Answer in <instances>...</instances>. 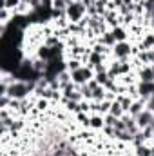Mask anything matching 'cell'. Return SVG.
I'll list each match as a JSON object with an SVG mask.
<instances>
[{"instance_id":"cell-1","label":"cell","mask_w":154,"mask_h":156,"mask_svg":"<svg viewBox=\"0 0 154 156\" xmlns=\"http://www.w3.org/2000/svg\"><path fill=\"white\" fill-rule=\"evenodd\" d=\"M85 5L82 4V2H71L69 5H67V9H65V15H67V18L71 20V22H80L82 20V16L85 15Z\"/></svg>"},{"instance_id":"cell-2","label":"cell","mask_w":154,"mask_h":156,"mask_svg":"<svg viewBox=\"0 0 154 156\" xmlns=\"http://www.w3.org/2000/svg\"><path fill=\"white\" fill-rule=\"evenodd\" d=\"M71 78H73L75 83L83 85V83H87L89 80H93V71H91V69H85V67H80V69H76V71L71 73Z\"/></svg>"},{"instance_id":"cell-3","label":"cell","mask_w":154,"mask_h":156,"mask_svg":"<svg viewBox=\"0 0 154 156\" xmlns=\"http://www.w3.org/2000/svg\"><path fill=\"white\" fill-rule=\"evenodd\" d=\"M152 120H154V113H152V111L143 109V111L136 116V123H138V127H140V129H145V127L152 125Z\"/></svg>"},{"instance_id":"cell-4","label":"cell","mask_w":154,"mask_h":156,"mask_svg":"<svg viewBox=\"0 0 154 156\" xmlns=\"http://www.w3.org/2000/svg\"><path fill=\"white\" fill-rule=\"evenodd\" d=\"M138 94L143 100H149L154 94V82H140L138 85Z\"/></svg>"},{"instance_id":"cell-5","label":"cell","mask_w":154,"mask_h":156,"mask_svg":"<svg viewBox=\"0 0 154 156\" xmlns=\"http://www.w3.org/2000/svg\"><path fill=\"white\" fill-rule=\"evenodd\" d=\"M114 55H116V58H121V60H125V58L131 55V44H127V42H116V45H114Z\"/></svg>"},{"instance_id":"cell-6","label":"cell","mask_w":154,"mask_h":156,"mask_svg":"<svg viewBox=\"0 0 154 156\" xmlns=\"http://www.w3.org/2000/svg\"><path fill=\"white\" fill-rule=\"evenodd\" d=\"M143 104H145V100H143V98H140L138 102H132V104H131V109H129L131 116H134V118L138 116V115L143 111Z\"/></svg>"},{"instance_id":"cell-7","label":"cell","mask_w":154,"mask_h":156,"mask_svg":"<svg viewBox=\"0 0 154 156\" xmlns=\"http://www.w3.org/2000/svg\"><path fill=\"white\" fill-rule=\"evenodd\" d=\"M138 58H140L142 62H145V64H154V49H145V51H142Z\"/></svg>"},{"instance_id":"cell-8","label":"cell","mask_w":154,"mask_h":156,"mask_svg":"<svg viewBox=\"0 0 154 156\" xmlns=\"http://www.w3.org/2000/svg\"><path fill=\"white\" fill-rule=\"evenodd\" d=\"M140 78H142V82H154V73L151 69V66L140 71Z\"/></svg>"},{"instance_id":"cell-9","label":"cell","mask_w":154,"mask_h":156,"mask_svg":"<svg viewBox=\"0 0 154 156\" xmlns=\"http://www.w3.org/2000/svg\"><path fill=\"white\" fill-rule=\"evenodd\" d=\"M56 80H58V83H60V87H65L67 83H71V75L67 73V71H62L58 76H56Z\"/></svg>"},{"instance_id":"cell-10","label":"cell","mask_w":154,"mask_h":156,"mask_svg":"<svg viewBox=\"0 0 154 156\" xmlns=\"http://www.w3.org/2000/svg\"><path fill=\"white\" fill-rule=\"evenodd\" d=\"M111 115H114V116L121 118L123 116V107H121V104L116 100V102H113V105H111V111H109Z\"/></svg>"},{"instance_id":"cell-11","label":"cell","mask_w":154,"mask_h":156,"mask_svg":"<svg viewBox=\"0 0 154 156\" xmlns=\"http://www.w3.org/2000/svg\"><path fill=\"white\" fill-rule=\"evenodd\" d=\"M89 125L91 127H94V129H100V127H103L105 125V120L100 116V115H96V116H93L89 120Z\"/></svg>"},{"instance_id":"cell-12","label":"cell","mask_w":154,"mask_h":156,"mask_svg":"<svg viewBox=\"0 0 154 156\" xmlns=\"http://www.w3.org/2000/svg\"><path fill=\"white\" fill-rule=\"evenodd\" d=\"M100 42H102L103 45H116V38H114L113 33H103L102 38H100Z\"/></svg>"},{"instance_id":"cell-13","label":"cell","mask_w":154,"mask_h":156,"mask_svg":"<svg viewBox=\"0 0 154 156\" xmlns=\"http://www.w3.org/2000/svg\"><path fill=\"white\" fill-rule=\"evenodd\" d=\"M102 60H103V56H102L100 53H91V55H89V62H91V66H94V67L100 66Z\"/></svg>"},{"instance_id":"cell-14","label":"cell","mask_w":154,"mask_h":156,"mask_svg":"<svg viewBox=\"0 0 154 156\" xmlns=\"http://www.w3.org/2000/svg\"><path fill=\"white\" fill-rule=\"evenodd\" d=\"M142 47H143V51L145 49H154V35H147L143 44H142Z\"/></svg>"},{"instance_id":"cell-15","label":"cell","mask_w":154,"mask_h":156,"mask_svg":"<svg viewBox=\"0 0 154 156\" xmlns=\"http://www.w3.org/2000/svg\"><path fill=\"white\" fill-rule=\"evenodd\" d=\"M113 35H114V38H116V42H125V31L121 29V27H114V31H113Z\"/></svg>"},{"instance_id":"cell-16","label":"cell","mask_w":154,"mask_h":156,"mask_svg":"<svg viewBox=\"0 0 154 156\" xmlns=\"http://www.w3.org/2000/svg\"><path fill=\"white\" fill-rule=\"evenodd\" d=\"M22 0H4V9H16Z\"/></svg>"},{"instance_id":"cell-17","label":"cell","mask_w":154,"mask_h":156,"mask_svg":"<svg viewBox=\"0 0 154 156\" xmlns=\"http://www.w3.org/2000/svg\"><path fill=\"white\" fill-rule=\"evenodd\" d=\"M103 120H105V125H109V127H114L116 122H118V116L111 115V113H107V116L103 118Z\"/></svg>"},{"instance_id":"cell-18","label":"cell","mask_w":154,"mask_h":156,"mask_svg":"<svg viewBox=\"0 0 154 156\" xmlns=\"http://www.w3.org/2000/svg\"><path fill=\"white\" fill-rule=\"evenodd\" d=\"M67 109H69V111H75V113H82V105H80L78 102H73V100L67 102Z\"/></svg>"},{"instance_id":"cell-19","label":"cell","mask_w":154,"mask_h":156,"mask_svg":"<svg viewBox=\"0 0 154 156\" xmlns=\"http://www.w3.org/2000/svg\"><path fill=\"white\" fill-rule=\"evenodd\" d=\"M136 151H138V156H151L152 154V151L149 147H145V145H138Z\"/></svg>"},{"instance_id":"cell-20","label":"cell","mask_w":154,"mask_h":156,"mask_svg":"<svg viewBox=\"0 0 154 156\" xmlns=\"http://www.w3.org/2000/svg\"><path fill=\"white\" fill-rule=\"evenodd\" d=\"M105 24L116 26V15H114V11H109V13H105Z\"/></svg>"},{"instance_id":"cell-21","label":"cell","mask_w":154,"mask_h":156,"mask_svg":"<svg viewBox=\"0 0 154 156\" xmlns=\"http://www.w3.org/2000/svg\"><path fill=\"white\" fill-rule=\"evenodd\" d=\"M82 66H80V60H71L69 64H67V69L73 73V71H76V69H80Z\"/></svg>"},{"instance_id":"cell-22","label":"cell","mask_w":154,"mask_h":156,"mask_svg":"<svg viewBox=\"0 0 154 156\" xmlns=\"http://www.w3.org/2000/svg\"><path fill=\"white\" fill-rule=\"evenodd\" d=\"M147 109L154 113V94L151 96V98H149V100H147Z\"/></svg>"},{"instance_id":"cell-23","label":"cell","mask_w":154,"mask_h":156,"mask_svg":"<svg viewBox=\"0 0 154 156\" xmlns=\"http://www.w3.org/2000/svg\"><path fill=\"white\" fill-rule=\"evenodd\" d=\"M151 69H152V73H154V64H152V66H151Z\"/></svg>"},{"instance_id":"cell-24","label":"cell","mask_w":154,"mask_h":156,"mask_svg":"<svg viewBox=\"0 0 154 156\" xmlns=\"http://www.w3.org/2000/svg\"><path fill=\"white\" fill-rule=\"evenodd\" d=\"M22 2H31V0H22Z\"/></svg>"},{"instance_id":"cell-25","label":"cell","mask_w":154,"mask_h":156,"mask_svg":"<svg viewBox=\"0 0 154 156\" xmlns=\"http://www.w3.org/2000/svg\"><path fill=\"white\" fill-rule=\"evenodd\" d=\"M152 127H154V120H152Z\"/></svg>"}]
</instances>
